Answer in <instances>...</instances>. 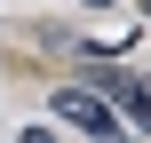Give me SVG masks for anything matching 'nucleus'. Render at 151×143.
Segmentation results:
<instances>
[{
  "label": "nucleus",
  "instance_id": "3",
  "mask_svg": "<svg viewBox=\"0 0 151 143\" xmlns=\"http://www.w3.org/2000/svg\"><path fill=\"white\" fill-rule=\"evenodd\" d=\"M16 143H64V135H48V127H24V135H16Z\"/></svg>",
  "mask_w": 151,
  "mask_h": 143
},
{
  "label": "nucleus",
  "instance_id": "2",
  "mask_svg": "<svg viewBox=\"0 0 151 143\" xmlns=\"http://www.w3.org/2000/svg\"><path fill=\"white\" fill-rule=\"evenodd\" d=\"M56 119H64V127H80L88 143H104L111 127H127V119H119V111L96 96V88H56Z\"/></svg>",
  "mask_w": 151,
  "mask_h": 143
},
{
  "label": "nucleus",
  "instance_id": "4",
  "mask_svg": "<svg viewBox=\"0 0 151 143\" xmlns=\"http://www.w3.org/2000/svg\"><path fill=\"white\" fill-rule=\"evenodd\" d=\"M88 8H111V0H88Z\"/></svg>",
  "mask_w": 151,
  "mask_h": 143
},
{
  "label": "nucleus",
  "instance_id": "1",
  "mask_svg": "<svg viewBox=\"0 0 151 143\" xmlns=\"http://www.w3.org/2000/svg\"><path fill=\"white\" fill-rule=\"evenodd\" d=\"M88 88H96V96H104V103H111L135 135H151V88L127 72V64H88Z\"/></svg>",
  "mask_w": 151,
  "mask_h": 143
}]
</instances>
